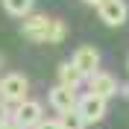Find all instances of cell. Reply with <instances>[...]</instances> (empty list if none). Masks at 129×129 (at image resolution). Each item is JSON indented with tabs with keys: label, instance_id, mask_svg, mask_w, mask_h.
I'll return each mask as SVG.
<instances>
[{
	"label": "cell",
	"instance_id": "7",
	"mask_svg": "<svg viewBox=\"0 0 129 129\" xmlns=\"http://www.w3.org/2000/svg\"><path fill=\"white\" fill-rule=\"evenodd\" d=\"M47 26H50V18L41 15V12H35V15L24 18L21 32H24V38H29V41H47Z\"/></svg>",
	"mask_w": 129,
	"mask_h": 129
},
{
	"label": "cell",
	"instance_id": "13",
	"mask_svg": "<svg viewBox=\"0 0 129 129\" xmlns=\"http://www.w3.org/2000/svg\"><path fill=\"white\" fill-rule=\"evenodd\" d=\"M12 120V109H9V103H3V100H0V126H3V123H9Z\"/></svg>",
	"mask_w": 129,
	"mask_h": 129
},
{
	"label": "cell",
	"instance_id": "12",
	"mask_svg": "<svg viewBox=\"0 0 129 129\" xmlns=\"http://www.w3.org/2000/svg\"><path fill=\"white\" fill-rule=\"evenodd\" d=\"M59 126L62 129H85V123H82V117L76 114V109H73V112L59 114Z\"/></svg>",
	"mask_w": 129,
	"mask_h": 129
},
{
	"label": "cell",
	"instance_id": "6",
	"mask_svg": "<svg viewBox=\"0 0 129 129\" xmlns=\"http://www.w3.org/2000/svg\"><path fill=\"white\" fill-rule=\"evenodd\" d=\"M117 79H114L112 73H106V71H97V73H91L88 76V91L91 94H97V97H103V100H109V97H114L117 94Z\"/></svg>",
	"mask_w": 129,
	"mask_h": 129
},
{
	"label": "cell",
	"instance_id": "10",
	"mask_svg": "<svg viewBox=\"0 0 129 129\" xmlns=\"http://www.w3.org/2000/svg\"><path fill=\"white\" fill-rule=\"evenodd\" d=\"M3 3V12L12 18H26L32 15V6H35V0H0Z\"/></svg>",
	"mask_w": 129,
	"mask_h": 129
},
{
	"label": "cell",
	"instance_id": "14",
	"mask_svg": "<svg viewBox=\"0 0 129 129\" xmlns=\"http://www.w3.org/2000/svg\"><path fill=\"white\" fill-rule=\"evenodd\" d=\"M35 129H62V126H59V117H56V120H41Z\"/></svg>",
	"mask_w": 129,
	"mask_h": 129
},
{
	"label": "cell",
	"instance_id": "2",
	"mask_svg": "<svg viewBox=\"0 0 129 129\" xmlns=\"http://www.w3.org/2000/svg\"><path fill=\"white\" fill-rule=\"evenodd\" d=\"M106 109H109V100H103V97H97V94H85L76 100V114L82 117V123H97V120H103L106 117Z\"/></svg>",
	"mask_w": 129,
	"mask_h": 129
},
{
	"label": "cell",
	"instance_id": "1",
	"mask_svg": "<svg viewBox=\"0 0 129 129\" xmlns=\"http://www.w3.org/2000/svg\"><path fill=\"white\" fill-rule=\"evenodd\" d=\"M26 94H29V79H26L24 73H6L3 79H0V100L9 106H18V103H24Z\"/></svg>",
	"mask_w": 129,
	"mask_h": 129
},
{
	"label": "cell",
	"instance_id": "9",
	"mask_svg": "<svg viewBox=\"0 0 129 129\" xmlns=\"http://www.w3.org/2000/svg\"><path fill=\"white\" fill-rule=\"evenodd\" d=\"M56 85H64V88H73L76 91V85H79L82 82V73L76 71V68H73L71 62H64V64H59V71H56Z\"/></svg>",
	"mask_w": 129,
	"mask_h": 129
},
{
	"label": "cell",
	"instance_id": "3",
	"mask_svg": "<svg viewBox=\"0 0 129 129\" xmlns=\"http://www.w3.org/2000/svg\"><path fill=\"white\" fill-rule=\"evenodd\" d=\"M41 120H44V112H41V103H35V100L18 103L15 112H12V123L18 129H35Z\"/></svg>",
	"mask_w": 129,
	"mask_h": 129
},
{
	"label": "cell",
	"instance_id": "11",
	"mask_svg": "<svg viewBox=\"0 0 129 129\" xmlns=\"http://www.w3.org/2000/svg\"><path fill=\"white\" fill-rule=\"evenodd\" d=\"M64 35H68V26H64V21H59V18H50V26H47V44H59Z\"/></svg>",
	"mask_w": 129,
	"mask_h": 129
},
{
	"label": "cell",
	"instance_id": "4",
	"mask_svg": "<svg viewBox=\"0 0 129 129\" xmlns=\"http://www.w3.org/2000/svg\"><path fill=\"white\" fill-rule=\"evenodd\" d=\"M71 64L82 73V79H88L91 73H97V71H100V50H97V47H91V44H82V47H76V50H73Z\"/></svg>",
	"mask_w": 129,
	"mask_h": 129
},
{
	"label": "cell",
	"instance_id": "5",
	"mask_svg": "<svg viewBox=\"0 0 129 129\" xmlns=\"http://www.w3.org/2000/svg\"><path fill=\"white\" fill-rule=\"evenodd\" d=\"M97 15L106 26H123L129 18V6H126V0H103L97 6Z\"/></svg>",
	"mask_w": 129,
	"mask_h": 129
},
{
	"label": "cell",
	"instance_id": "8",
	"mask_svg": "<svg viewBox=\"0 0 129 129\" xmlns=\"http://www.w3.org/2000/svg\"><path fill=\"white\" fill-rule=\"evenodd\" d=\"M47 97H50V106H53L59 114L73 112V109H76V100H79V97H76V91H73V88H64V85H53Z\"/></svg>",
	"mask_w": 129,
	"mask_h": 129
},
{
	"label": "cell",
	"instance_id": "15",
	"mask_svg": "<svg viewBox=\"0 0 129 129\" xmlns=\"http://www.w3.org/2000/svg\"><path fill=\"white\" fill-rule=\"evenodd\" d=\"M82 3H88V6H100L103 0H82Z\"/></svg>",
	"mask_w": 129,
	"mask_h": 129
}]
</instances>
